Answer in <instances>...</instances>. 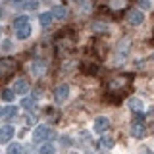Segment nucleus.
I'll list each match as a JSON object with an SVG mask.
<instances>
[{"mask_svg":"<svg viewBox=\"0 0 154 154\" xmlns=\"http://www.w3.org/2000/svg\"><path fill=\"white\" fill-rule=\"evenodd\" d=\"M127 106L133 110L135 114L137 112H143V108H144V104H143V100L141 98H137V96H131V98L127 100Z\"/></svg>","mask_w":154,"mask_h":154,"instance_id":"obj_8","label":"nucleus"},{"mask_svg":"<svg viewBox=\"0 0 154 154\" xmlns=\"http://www.w3.org/2000/svg\"><path fill=\"white\" fill-rule=\"evenodd\" d=\"M31 31H33V29H31V25L27 23L25 27H19V29H17L16 37H17V38H21V41H25V38H29V37H31Z\"/></svg>","mask_w":154,"mask_h":154,"instance_id":"obj_10","label":"nucleus"},{"mask_svg":"<svg viewBox=\"0 0 154 154\" xmlns=\"http://www.w3.org/2000/svg\"><path fill=\"white\" fill-rule=\"evenodd\" d=\"M2 50L4 52H10V50H12V41H8V38H6V41H2Z\"/></svg>","mask_w":154,"mask_h":154,"instance_id":"obj_23","label":"nucleus"},{"mask_svg":"<svg viewBox=\"0 0 154 154\" xmlns=\"http://www.w3.org/2000/svg\"><path fill=\"white\" fill-rule=\"evenodd\" d=\"M144 133H146V129H144V123H143V116L139 112V116L135 118V122L131 123V135L135 139H143Z\"/></svg>","mask_w":154,"mask_h":154,"instance_id":"obj_1","label":"nucleus"},{"mask_svg":"<svg viewBox=\"0 0 154 154\" xmlns=\"http://www.w3.org/2000/svg\"><path fill=\"white\" fill-rule=\"evenodd\" d=\"M12 91L16 94H23V93H27V91H29V83H27L25 79H17V81H14Z\"/></svg>","mask_w":154,"mask_h":154,"instance_id":"obj_7","label":"nucleus"},{"mask_svg":"<svg viewBox=\"0 0 154 154\" xmlns=\"http://www.w3.org/2000/svg\"><path fill=\"white\" fill-rule=\"evenodd\" d=\"M23 6H25V10H37L38 8V0H27Z\"/></svg>","mask_w":154,"mask_h":154,"instance_id":"obj_22","label":"nucleus"},{"mask_svg":"<svg viewBox=\"0 0 154 154\" xmlns=\"http://www.w3.org/2000/svg\"><path fill=\"white\" fill-rule=\"evenodd\" d=\"M144 154H150V152H148V150H144Z\"/></svg>","mask_w":154,"mask_h":154,"instance_id":"obj_26","label":"nucleus"},{"mask_svg":"<svg viewBox=\"0 0 154 154\" xmlns=\"http://www.w3.org/2000/svg\"><path fill=\"white\" fill-rule=\"evenodd\" d=\"M108 127H110V119H108V118H104V116H98V118L94 119L93 129H94L96 133H104Z\"/></svg>","mask_w":154,"mask_h":154,"instance_id":"obj_3","label":"nucleus"},{"mask_svg":"<svg viewBox=\"0 0 154 154\" xmlns=\"http://www.w3.org/2000/svg\"><path fill=\"white\" fill-rule=\"evenodd\" d=\"M25 154H35V152H33V148H27V150H25Z\"/></svg>","mask_w":154,"mask_h":154,"instance_id":"obj_25","label":"nucleus"},{"mask_svg":"<svg viewBox=\"0 0 154 154\" xmlns=\"http://www.w3.org/2000/svg\"><path fill=\"white\" fill-rule=\"evenodd\" d=\"M52 16H54L56 19H66L67 17V8H64V6L52 8Z\"/></svg>","mask_w":154,"mask_h":154,"instance_id":"obj_11","label":"nucleus"},{"mask_svg":"<svg viewBox=\"0 0 154 154\" xmlns=\"http://www.w3.org/2000/svg\"><path fill=\"white\" fill-rule=\"evenodd\" d=\"M67 94H69V87H67L66 83L64 85H58L56 89H54V100L58 104H62L64 100L67 98Z\"/></svg>","mask_w":154,"mask_h":154,"instance_id":"obj_2","label":"nucleus"},{"mask_svg":"<svg viewBox=\"0 0 154 154\" xmlns=\"http://www.w3.org/2000/svg\"><path fill=\"white\" fill-rule=\"evenodd\" d=\"M91 31H94V33H108V25L106 23H91Z\"/></svg>","mask_w":154,"mask_h":154,"instance_id":"obj_14","label":"nucleus"},{"mask_svg":"<svg viewBox=\"0 0 154 154\" xmlns=\"http://www.w3.org/2000/svg\"><path fill=\"white\" fill-rule=\"evenodd\" d=\"M38 154H54V146H52L50 143L42 144V146H41V152H38Z\"/></svg>","mask_w":154,"mask_h":154,"instance_id":"obj_20","label":"nucleus"},{"mask_svg":"<svg viewBox=\"0 0 154 154\" xmlns=\"http://www.w3.org/2000/svg\"><path fill=\"white\" fill-rule=\"evenodd\" d=\"M27 23H29V16H19V17L14 19V27H16V31L19 27H25Z\"/></svg>","mask_w":154,"mask_h":154,"instance_id":"obj_13","label":"nucleus"},{"mask_svg":"<svg viewBox=\"0 0 154 154\" xmlns=\"http://www.w3.org/2000/svg\"><path fill=\"white\" fill-rule=\"evenodd\" d=\"M14 96H16V94H14V91H10V89H4V91H2V98L6 100V102L14 100Z\"/></svg>","mask_w":154,"mask_h":154,"instance_id":"obj_21","label":"nucleus"},{"mask_svg":"<svg viewBox=\"0 0 154 154\" xmlns=\"http://www.w3.org/2000/svg\"><path fill=\"white\" fill-rule=\"evenodd\" d=\"M48 133H50V129H48L46 125H38V127L35 129V133H33V141H35V143H42L48 137Z\"/></svg>","mask_w":154,"mask_h":154,"instance_id":"obj_4","label":"nucleus"},{"mask_svg":"<svg viewBox=\"0 0 154 154\" xmlns=\"http://www.w3.org/2000/svg\"><path fill=\"white\" fill-rule=\"evenodd\" d=\"M45 69H46V62H42V60L33 62V73H35V75H42Z\"/></svg>","mask_w":154,"mask_h":154,"instance_id":"obj_12","label":"nucleus"},{"mask_svg":"<svg viewBox=\"0 0 154 154\" xmlns=\"http://www.w3.org/2000/svg\"><path fill=\"white\" fill-rule=\"evenodd\" d=\"M100 144H102L104 148H112L114 146V139L112 137H102L100 139Z\"/></svg>","mask_w":154,"mask_h":154,"instance_id":"obj_19","label":"nucleus"},{"mask_svg":"<svg viewBox=\"0 0 154 154\" xmlns=\"http://www.w3.org/2000/svg\"><path fill=\"white\" fill-rule=\"evenodd\" d=\"M6 154H21V146H19L17 143H16V144H8Z\"/></svg>","mask_w":154,"mask_h":154,"instance_id":"obj_18","label":"nucleus"},{"mask_svg":"<svg viewBox=\"0 0 154 154\" xmlns=\"http://www.w3.org/2000/svg\"><path fill=\"white\" fill-rule=\"evenodd\" d=\"M35 96H25V98L21 100V106L23 108H27V110H31V108H35Z\"/></svg>","mask_w":154,"mask_h":154,"instance_id":"obj_17","label":"nucleus"},{"mask_svg":"<svg viewBox=\"0 0 154 154\" xmlns=\"http://www.w3.org/2000/svg\"><path fill=\"white\" fill-rule=\"evenodd\" d=\"M12 137H14V127H12V125H4V127L0 129V143L8 144Z\"/></svg>","mask_w":154,"mask_h":154,"instance_id":"obj_6","label":"nucleus"},{"mask_svg":"<svg viewBox=\"0 0 154 154\" xmlns=\"http://www.w3.org/2000/svg\"><path fill=\"white\" fill-rule=\"evenodd\" d=\"M12 67H16V62L14 60H2V75H8Z\"/></svg>","mask_w":154,"mask_h":154,"instance_id":"obj_16","label":"nucleus"},{"mask_svg":"<svg viewBox=\"0 0 154 154\" xmlns=\"http://www.w3.org/2000/svg\"><path fill=\"white\" fill-rule=\"evenodd\" d=\"M52 17H54V16H52V12L41 14V25H42V27H48V25L52 23Z\"/></svg>","mask_w":154,"mask_h":154,"instance_id":"obj_15","label":"nucleus"},{"mask_svg":"<svg viewBox=\"0 0 154 154\" xmlns=\"http://www.w3.org/2000/svg\"><path fill=\"white\" fill-rule=\"evenodd\" d=\"M139 4H141L143 10H148V8H150V2H148V0H139Z\"/></svg>","mask_w":154,"mask_h":154,"instance_id":"obj_24","label":"nucleus"},{"mask_svg":"<svg viewBox=\"0 0 154 154\" xmlns=\"http://www.w3.org/2000/svg\"><path fill=\"white\" fill-rule=\"evenodd\" d=\"M16 114H17V108H16V106H4V108L0 110V118H2V119L14 118Z\"/></svg>","mask_w":154,"mask_h":154,"instance_id":"obj_9","label":"nucleus"},{"mask_svg":"<svg viewBox=\"0 0 154 154\" xmlns=\"http://www.w3.org/2000/svg\"><path fill=\"white\" fill-rule=\"evenodd\" d=\"M127 19H129V23H131V25H141V23L144 21V16H143L141 10H131V12H129V16H127Z\"/></svg>","mask_w":154,"mask_h":154,"instance_id":"obj_5","label":"nucleus"}]
</instances>
